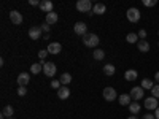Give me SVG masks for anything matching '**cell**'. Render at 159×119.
I'll return each mask as SVG.
<instances>
[{
	"label": "cell",
	"mask_w": 159,
	"mask_h": 119,
	"mask_svg": "<svg viewBox=\"0 0 159 119\" xmlns=\"http://www.w3.org/2000/svg\"><path fill=\"white\" fill-rule=\"evenodd\" d=\"M99 42H100V38H99L96 33H86V35L83 37V43H84V46H88V48H97Z\"/></svg>",
	"instance_id": "obj_1"
},
{
	"label": "cell",
	"mask_w": 159,
	"mask_h": 119,
	"mask_svg": "<svg viewBox=\"0 0 159 119\" xmlns=\"http://www.w3.org/2000/svg\"><path fill=\"white\" fill-rule=\"evenodd\" d=\"M92 5L91 0H78L76 2V10L80 13H88V15H92Z\"/></svg>",
	"instance_id": "obj_2"
},
{
	"label": "cell",
	"mask_w": 159,
	"mask_h": 119,
	"mask_svg": "<svg viewBox=\"0 0 159 119\" xmlns=\"http://www.w3.org/2000/svg\"><path fill=\"white\" fill-rule=\"evenodd\" d=\"M129 95H130V99L134 100V102H139V100H140V99H143V95H145V89H143L142 86L132 87V89H130V92H129Z\"/></svg>",
	"instance_id": "obj_3"
},
{
	"label": "cell",
	"mask_w": 159,
	"mask_h": 119,
	"mask_svg": "<svg viewBox=\"0 0 159 119\" xmlns=\"http://www.w3.org/2000/svg\"><path fill=\"white\" fill-rule=\"evenodd\" d=\"M126 16L130 22H139L140 21V10L139 8H129L127 13H126Z\"/></svg>",
	"instance_id": "obj_4"
},
{
	"label": "cell",
	"mask_w": 159,
	"mask_h": 119,
	"mask_svg": "<svg viewBox=\"0 0 159 119\" xmlns=\"http://www.w3.org/2000/svg\"><path fill=\"white\" fill-rule=\"evenodd\" d=\"M56 72H57V68H56V64L54 62H45L43 64V73L46 76H54Z\"/></svg>",
	"instance_id": "obj_5"
},
{
	"label": "cell",
	"mask_w": 159,
	"mask_h": 119,
	"mask_svg": "<svg viewBox=\"0 0 159 119\" xmlns=\"http://www.w3.org/2000/svg\"><path fill=\"white\" fill-rule=\"evenodd\" d=\"M116 97H118L116 89H113V87H105L103 89V99L107 100V102H113Z\"/></svg>",
	"instance_id": "obj_6"
},
{
	"label": "cell",
	"mask_w": 159,
	"mask_h": 119,
	"mask_svg": "<svg viewBox=\"0 0 159 119\" xmlns=\"http://www.w3.org/2000/svg\"><path fill=\"white\" fill-rule=\"evenodd\" d=\"M145 108H147V110H157L159 108V102H157V99L156 97H148L147 100H145Z\"/></svg>",
	"instance_id": "obj_7"
},
{
	"label": "cell",
	"mask_w": 159,
	"mask_h": 119,
	"mask_svg": "<svg viewBox=\"0 0 159 119\" xmlns=\"http://www.w3.org/2000/svg\"><path fill=\"white\" fill-rule=\"evenodd\" d=\"M10 21L15 24V25H19V24H22V15H21L19 11L13 10V11H10Z\"/></svg>",
	"instance_id": "obj_8"
},
{
	"label": "cell",
	"mask_w": 159,
	"mask_h": 119,
	"mask_svg": "<svg viewBox=\"0 0 159 119\" xmlns=\"http://www.w3.org/2000/svg\"><path fill=\"white\" fill-rule=\"evenodd\" d=\"M86 30H88V25H86L84 22H76V24L73 25V32H75L76 35H83V37H84V35L88 33Z\"/></svg>",
	"instance_id": "obj_9"
},
{
	"label": "cell",
	"mask_w": 159,
	"mask_h": 119,
	"mask_svg": "<svg viewBox=\"0 0 159 119\" xmlns=\"http://www.w3.org/2000/svg\"><path fill=\"white\" fill-rule=\"evenodd\" d=\"M42 27L40 25H34V27H30L29 29V37L32 38V40H38V38H42Z\"/></svg>",
	"instance_id": "obj_10"
},
{
	"label": "cell",
	"mask_w": 159,
	"mask_h": 119,
	"mask_svg": "<svg viewBox=\"0 0 159 119\" xmlns=\"http://www.w3.org/2000/svg\"><path fill=\"white\" fill-rule=\"evenodd\" d=\"M40 10H42L43 13H51L52 11V2L51 0H42V2H40Z\"/></svg>",
	"instance_id": "obj_11"
},
{
	"label": "cell",
	"mask_w": 159,
	"mask_h": 119,
	"mask_svg": "<svg viewBox=\"0 0 159 119\" xmlns=\"http://www.w3.org/2000/svg\"><path fill=\"white\" fill-rule=\"evenodd\" d=\"M29 81H30V75L29 73H21L19 76H18V84L19 86H27L29 84Z\"/></svg>",
	"instance_id": "obj_12"
},
{
	"label": "cell",
	"mask_w": 159,
	"mask_h": 119,
	"mask_svg": "<svg viewBox=\"0 0 159 119\" xmlns=\"http://www.w3.org/2000/svg\"><path fill=\"white\" fill-rule=\"evenodd\" d=\"M57 97L61 99V100H65V99H69L70 97V89L67 87V86H62L59 90H57Z\"/></svg>",
	"instance_id": "obj_13"
},
{
	"label": "cell",
	"mask_w": 159,
	"mask_h": 119,
	"mask_svg": "<svg viewBox=\"0 0 159 119\" xmlns=\"http://www.w3.org/2000/svg\"><path fill=\"white\" fill-rule=\"evenodd\" d=\"M61 51H62L61 43H49L48 45V52H49V54H59Z\"/></svg>",
	"instance_id": "obj_14"
},
{
	"label": "cell",
	"mask_w": 159,
	"mask_h": 119,
	"mask_svg": "<svg viewBox=\"0 0 159 119\" xmlns=\"http://www.w3.org/2000/svg\"><path fill=\"white\" fill-rule=\"evenodd\" d=\"M43 64H45V60H40V62H37V64H32V65H30V72H32L34 75L43 72Z\"/></svg>",
	"instance_id": "obj_15"
},
{
	"label": "cell",
	"mask_w": 159,
	"mask_h": 119,
	"mask_svg": "<svg viewBox=\"0 0 159 119\" xmlns=\"http://www.w3.org/2000/svg\"><path fill=\"white\" fill-rule=\"evenodd\" d=\"M115 73H116V68H115V65H113V64L103 65V75H105V76H113Z\"/></svg>",
	"instance_id": "obj_16"
},
{
	"label": "cell",
	"mask_w": 159,
	"mask_h": 119,
	"mask_svg": "<svg viewBox=\"0 0 159 119\" xmlns=\"http://www.w3.org/2000/svg\"><path fill=\"white\" fill-rule=\"evenodd\" d=\"M118 100H119V105H123V107H129V105L132 103V99H130V95L129 94H123V95H119L118 97Z\"/></svg>",
	"instance_id": "obj_17"
},
{
	"label": "cell",
	"mask_w": 159,
	"mask_h": 119,
	"mask_svg": "<svg viewBox=\"0 0 159 119\" xmlns=\"http://www.w3.org/2000/svg\"><path fill=\"white\" fill-rule=\"evenodd\" d=\"M137 46H139L140 52H148L150 51V43L147 42V40H140V42L137 43Z\"/></svg>",
	"instance_id": "obj_18"
},
{
	"label": "cell",
	"mask_w": 159,
	"mask_h": 119,
	"mask_svg": "<svg viewBox=\"0 0 159 119\" xmlns=\"http://www.w3.org/2000/svg\"><path fill=\"white\" fill-rule=\"evenodd\" d=\"M124 78L127 79V81H135V79L139 78V73H137V70H127L124 73Z\"/></svg>",
	"instance_id": "obj_19"
},
{
	"label": "cell",
	"mask_w": 159,
	"mask_h": 119,
	"mask_svg": "<svg viewBox=\"0 0 159 119\" xmlns=\"http://www.w3.org/2000/svg\"><path fill=\"white\" fill-rule=\"evenodd\" d=\"M105 11H107V7H105L103 3H96L94 7H92V13H96V15H103Z\"/></svg>",
	"instance_id": "obj_20"
},
{
	"label": "cell",
	"mask_w": 159,
	"mask_h": 119,
	"mask_svg": "<svg viewBox=\"0 0 159 119\" xmlns=\"http://www.w3.org/2000/svg\"><path fill=\"white\" fill-rule=\"evenodd\" d=\"M57 19H59V16H57V13H54V11H51V13H48V15H46V22L49 25L51 24H56Z\"/></svg>",
	"instance_id": "obj_21"
},
{
	"label": "cell",
	"mask_w": 159,
	"mask_h": 119,
	"mask_svg": "<svg viewBox=\"0 0 159 119\" xmlns=\"http://www.w3.org/2000/svg\"><path fill=\"white\" fill-rule=\"evenodd\" d=\"M140 103L139 102H132L130 105H129V111H130V114H137L139 111H140Z\"/></svg>",
	"instance_id": "obj_22"
},
{
	"label": "cell",
	"mask_w": 159,
	"mask_h": 119,
	"mask_svg": "<svg viewBox=\"0 0 159 119\" xmlns=\"http://www.w3.org/2000/svg\"><path fill=\"white\" fill-rule=\"evenodd\" d=\"M59 81H61V84H64V86H67L70 81H72V76H70V73H62L61 75V79H59Z\"/></svg>",
	"instance_id": "obj_23"
},
{
	"label": "cell",
	"mask_w": 159,
	"mask_h": 119,
	"mask_svg": "<svg viewBox=\"0 0 159 119\" xmlns=\"http://www.w3.org/2000/svg\"><path fill=\"white\" fill-rule=\"evenodd\" d=\"M13 113H15V110H13V107H11V105H7V107L2 110V114L8 119V117H11L13 116Z\"/></svg>",
	"instance_id": "obj_24"
},
{
	"label": "cell",
	"mask_w": 159,
	"mask_h": 119,
	"mask_svg": "<svg viewBox=\"0 0 159 119\" xmlns=\"http://www.w3.org/2000/svg\"><path fill=\"white\" fill-rule=\"evenodd\" d=\"M142 87L143 89H153L154 87V84H153V81H151V79L150 78H145V79H142Z\"/></svg>",
	"instance_id": "obj_25"
},
{
	"label": "cell",
	"mask_w": 159,
	"mask_h": 119,
	"mask_svg": "<svg viewBox=\"0 0 159 119\" xmlns=\"http://www.w3.org/2000/svg\"><path fill=\"white\" fill-rule=\"evenodd\" d=\"M92 56H94V59H96V60H102V59L105 57V52H103L102 49H94Z\"/></svg>",
	"instance_id": "obj_26"
},
{
	"label": "cell",
	"mask_w": 159,
	"mask_h": 119,
	"mask_svg": "<svg viewBox=\"0 0 159 119\" xmlns=\"http://www.w3.org/2000/svg\"><path fill=\"white\" fill-rule=\"evenodd\" d=\"M137 38H139L137 33H127V37H126L127 43H137Z\"/></svg>",
	"instance_id": "obj_27"
},
{
	"label": "cell",
	"mask_w": 159,
	"mask_h": 119,
	"mask_svg": "<svg viewBox=\"0 0 159 119\" xmlns=\"http://www.w3.org/2000/svg\"><path fill=\"white\" fill-rule=\"evenodd\" d=\"M51 87L52 89H61V81H59V79H52V81H51Z\"/></svg>",
	"instance_id": "obj_28"
},
{
	"label": "cell",
	"mask_w": 159,
	"mask_h": 119,
	"mask_svg": "<svg viewBox=\"0 0 159 119\" xmlns=\"http://www.w3.org/2000/svg\"><path fill=\"white\" fill-rule=\"evenodd\" d=\"M151 95L156 97V99H159V84H156V86L151 89Z\"/></svg>",
	"instance_id": "obj_29"
},
{
	"label": "cell",
	"mask_w": 159,
	"mask_h": 119,
	"mask_svg": "<svg viewBox=\"0 0 159 119\" xmlns=\"http://www.w3.org/2000/svg\"><path fill=\"white\" fill-rule=\"evenodd\" d=\"M48 56V49H40V52H38V57H40V60H45V57Z\"/></svg>",
	"instance_id": "obj_30"
},
{
	"label": "cell",
	"mask_w": 159,
	"mask_h": 119,
	"mask_svg": "<svg viewBox=\"0 0 159 119\" xmlns=\"http://www.w3.org/2000/svg\"><path fill=\"white\" fill-rule=\"evenodd\" d=\"M25 94H27V89H25L24 86H19V89H18V95H19V97H24Z\"/></svg>",
	"instance_id": "obj_31"
},
{
	"label": "cell",
	"mask_w": 159,
	"mask_h": 119,
	"mask_svg": "<svg viewBox=\"0 0 159 119\" xmlns=\"http://www.w3.org/2000/svg\"><path fill=\"white\" fill-rule=\"evenodd\" d=\"M156 0H143V5L145 7H156Z\"/></svg>",
	"instance_id": "obj_32"
},
{
	"label": "cell",
	"mask_w": 159,
	"mask_h": 119,
	"mask_svg": "<svg viewBox=\"0 0 159 119\" xmlns=\"http://www.w3.org/2000/svg\"><path fill=\"white\" fill-rule=\"evenodd\" d=\"M40 27H42V30H43L45 33H49V24H48V22H45L43 25H40Z\"/></svg>",
	"instance_id": "obj_33"
},
{
	"label": "cell",
	"mask_w": 159,
	"mask_h": 119,
	"mask_svg": "<svg viewBox=\"0 0 159 119\" xmlns=\"http://www.w3.org/2000/svg\"><path fill=\"white\" fill-rule=\"evenodd\" d=\"M139 38H142V40L147 38V30H143V29H142V30L139 32Z\"/></svg>",
	"instance_id": "obj_34"
},
{
	"label": "cell",
	"mask_w": 159,
	"mask_h": 119,
	"mask_svg": "<svg viewBox=\"0 0 159 119\" xmlns=\"http://www.w3.org/2000/svg\"><path fill=\"white\" fill-rule=\"evenodd\" d=\"M29 3H30L32 7H35V5H38V7H40V2H38V0H29Z\"/></svg>",
	"instance_id": "obj_35"
},
{
	"label": "cell",
	"mask_w": 159,
	"mask_h": 119,
	"mask_svg": "<svg viewBox=\"0 0 159 119\" xmlns=\"http://www.w3.org/2000/svg\"><path fill=\"white\" fill-rule=\"evenodd\" d=\"M142 119H156V117H154V114H145Z\"/></svg>",
	"instance_id": "obj_36"
},
{
	"label": "cell",
	"mask_w": 159,
	"mask_h": 119,
	"mask_svg": "<svg viewBox=\"0 0 159 119\" xmlns=\"http://www.w3.org/2000/svg\"><path fill=\"white\" fill-rule=\"evenodd\" d=\"M154 79L159 83V72H156V73H154Z\"/></svg>",
	"instance_id": "obj_37"
},
{
	"label": "cell",
	"mask_w": 159,
	"mask_h": 119,
	"mask_svg": "<svg viewBox=\"0 0 159 119\" xmlns=\"http://www.w3.org/2000/svg\"><path fill=\"white\" fill-rule=\"evenodd\" d=\"M154 117H156V119H159V108L154 111Z\"/></svg>",
	"instance_id": "obj_38"
},
{
	"label": "cell",
	"mask_w": 159,
	"mask_h": 119,
	"mask_svg": "<svg viewBox=\"0 0 159 119\" xmlns=\"http://www.w3.org/2000/svg\"><path fill=\"white\" fill-rule=\"evenodd\" d=\"M127 119H139V117H137V116H135V114H132V116H129V117H127Z\"/></svg>",
	"instance_id": "obj_39"
},
{
	"label": "cell",
	"mask_w": 159,
	"mask_h": 119,
	"mask_svg": "<svg viewBox=\"0 0 159 119\" xmlns=\"http://www.w3.org/2000/svg\"><path fill=\"white\" fill-rule=\"evenodd\" d=\"M8 119H13V117H8Z\"/></svg>",
	"instance_id": "obj_40"
}]
</instances>
